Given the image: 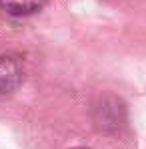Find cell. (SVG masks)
I'll use <instances>...</instances> for the list:
<instances>
[{
    "label": "cell",
    "instance_id": "7a4b0ae2",
    "mask_svg": "<svg viewBox=\"0 0 146 149\" xmlns=\"http://www.w3.org/2000/svg\"><path fill=\"white\" fill-rule=\"evenodd\" d=\"M48 0H0V8L12 16H28L38 12Z\"/></svg>",
    "mask_w": 146,
    "mask_h": 149
},
{
    "label": "cell",
    "instance_id": "3957f363",
    "mask_svg": "<svg viewBox=\"0 0 146 149\" xmlns=\"http://www.w3.org/2000/svg\"><path fill=\"white\" fill-rule=\"evenodd\" d=\"M72 149H88V147H72Z\"/></svg>",
    "mask_w": 146,
    "mask_h": 149
},
{
    "label": "cell",
    "instance_id": "6da1fadb",
    "mask_svg": "<svg viewBox=\"0 0 146 149\" xmlns=\"http://www.w3.org/2000/svg\"><path fill=\"white\" fill-rule=\"evenodd\" d=\"M24 79V67L18 56L0 54V95H8L20 87Z\"/></svg>",
    "mask_w": 146,
    "mask_h": 149
}]
</instances>
